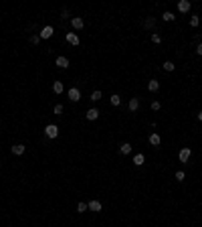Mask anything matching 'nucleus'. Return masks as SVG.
<instances>
[{
	"mask_svg": "<svg viewBox=\"0 0 202 227\" xmlns=\"http://www.w3.org/2000/svg\"><path fill=\"white\" fill-rule=\"evenodd\" d=\"M45 136L47 138H57L59 136V128L55 126V124H49V126L45 128Z\"/></svg>",
	"mask_w": 202,
	"mask_h": 227,
	"instance_id": "1",
	"label": "nucleus"
},
{
	"mask_svg": "<svg viewBox=\"0 0 202 227\" xmlns=\"http://www.w3.org/2000/svg\"><path fill=\"white\" fill-rule=\"evenodd\" d=\"M69 100H71V101H79L81 100V91L77 87H71V89H69Z\"/></svg>",
	"mask_w": 202,
	"mask_h": 227,
	"instance_id": "2",
	"label": "nucleus"
},
{
	"mask_svg": "<svg viewBox=\"0 0 202 227\" xmlns=\"http://www.w3.org/2000/svg\"><path fill=\"white\" fill-rule=\"evenodd\" d=\"M178 158H180V162H188V158H190V148H182V150L178 152Z\"/></svg>",
	"mask_w": 202,
	"mask_h": 227,
	"instance_id": "3",
	"label": "nucleus"
},
{
	"mask_svg": "<svg viewBox=\"0 0 202 227\" xmlns=\"http://www.w3.org/2000/svg\"><path fill=\"white\" fill-rule=\"evenodd\" d=\"M71 24H73V28H77V31H79V28H83V27H85V20L81 18V16H75V18L71 20Z\"/></svg>",
	"mask_w": 202,
	"mask_h": 227,
	"instance_id": "4",
	"label": "nucleus"
},
{
	"mask_svg": "<svg viewBox=\"0 0 202 227\" xmlns=\"http://www.w3.org/2000/svg\"><path fill=\"white\" fill-rule=\"evenodd\" d=\"M55 65H57V67H61V69H67V67H69V59H67V57H57Z\"/></svg>",
	"mask_w": 202,
	"mask_h": 227,
	"instance_id": "5",
	"label": "nucleus"
},
{
	"mask_svg": "<svg viewBox=\"0 0 202 227\" xmlns=\"http://www.w3.org/2000/svg\"><path fill=\"white\" fill-rule=\"evenodd\" d=\"M53 27H45V28H42V31H41V35H38V37H41V39H51V37H53Z\"/></svg>",
	"mask_w": 202,
	"mask_h": 227,
	"instance_id": "6",
	"label": "nucleus"
},
{
	"mask_svg": "<svg viewBox=\"0 0 202 227\" xmlns=\"http://www.w3.org/2000/svg\"><path fill=\"white\" fill-rule=\"evenodd\" d=\"M99 110H97V108H91V110H87V114H85V116H87V120H97V118H99Z\"/></svg>",
	"mask_w": 202,
	"mask_h": 227,
	"instance_id": "7",
	"label": "nucleus"
},
{
	"mask_svg": "<svg viewBox=\"0 0 202 227\" xmlns=\"http://www.w3.org/2000/svg\"><path fill=\"white\" fill-rule=\"evenodd\" d=\"M67 43H69V45H79V37H77L75 35V33H67Z\"/></svg>",
	"mask_w": 202,
	"mask_h": 227,
	"instance_id": "8",
	"label": "nucleus"
},
{
	"mask_svg": "<svg viewBox=\"0 0 202 227\" xmlns=\"http://www.w3.org/2000/svg\"><path fill=\"white\" fill-rule=\"evenodd\" d=\"M178 10L180 12H188L190 10V2H188V0H180L178 2Z\"/></svg>",
	"mask_w": 202,
	"mask_h": 227,
	"instance_id": "9",
	"label": "nucleus"
},
{
	"mask_svg": "<svg viewBox=\"0 0 202 227\" xmlns=\"http://www.w3.org/2000/svg\"><path fill=\"white\" fill-rule=\"evenodd\" d=\"M12 154H16V156L24 154V144H14V146H12Z\"/></svg>",
	"mask_w": 202,
	"mask_h": 227,
	"instance_id": "10",
	"label": "nucleus"
},
{
	"mask_svg": "<svg viewBox=\"0 0 202 227\" xmlns=\"http://www.w3.org/2000/svg\"><path fill=\"white\" fill-rule=\"evenodd\" d=\"M89 209H91V211H101V201L93 199L91 203H89Z\"/></svg>",
	"mask_w": 202,
	"mask_h": 227,
	"instance_id": "11",
	"label": "nucleus"
},
{
	"mask_svg": "<svg viewBox=\"0 0 202 227\" xmlns=\"http://www.w3.org/2000/svg\"><path fill=\"white\" fill-rule=\"evenodd\" d=\"M63 89H65V85H63L61 81H55V83H53V91L57 93V95H59V93H63Z\"/></svg>",
	"mask_w": 202,
	"mask_h": 227,
	"instance_id": "12",
	"label": "nucleus"
},
{
	"mask_svg": "<svg viewBox=\"0 0 202 227\" xmlns=\"http://www.w3.org/2000/svg\"><path fill=\"white\" fill-rule=\"evenodd\" d=\"M148 89H150V91H158V89H160V83H158V81L156 79H150V83H148Z\"/></svg>",
	"mask_w": 202,
	"mask_h": 227,
	"instance_id": "13",
	"label": "nucleus"
},
{
	"mask_svg": "<svg viewBox=\"0 0 202 227\" xmlns=\"http://www.w3.org/2000/svg\"><path fill=\"white\" fill-rule=\"evenodd\" d=\"M127 106H130V110H131V112H135V110L140 108V100H137V97H131Z\"/></svg>",
	"mask_w": 202,
	"mask_h": 227,
	"instance_id": "14",
	"label": "nucleus"
},
{
	"mask_svg": "<svg viewBox=\"0 0 202 227\" xmlns=\"http://www.w3.org/2000/svg\"><path fill=\"white\" fill-rule=\"evenodd\" d=\"M144 162H145V156H144V154H135V156H134V164L135 166H141Z\"/></svg>",
	"mask_w": 202,
	"mask_h": 227,
	"instance_id": "15",
	"label": "nucleus"
},
{
	"mask_svg": "<svg viewBox=\"0 0 202 227\" xmlns=\"http://www.w3.org/2000/svg\"><path fill=\"white\" fill-rule=\"evenodd\" d=\"M119 150H121V154H130V152H131V144H130V142H123Z\"/></svg>",
	"mask_w": 202,
	"mask_h": 227,
	"instance_id": "16",
	"label": "nucleus"
},
{
	"mask_svg": "<svg viewBox=\"0 0 202 227\" xmlns=\"http://www.w3.org/2000/svg\"><path fill=\"white\" fill-rule=\"evenodd\" d=\"M150 144H154V146H160V136H158V134H150Z\"/></svg>",
	"mask_w": 202,
	"mask_h": 227,
	"instance_id": "17",
	"label": "nucleus"
},
{
	"mask_svg": "<svg viewBox=\"0 0 202 227\" xmlns=\"http://www.w3.org/2000/svg\"><path fill=\"white\" fill-rule=\"evenodd\" d=\"M109 101H111V106H119V104H121V97H119L117 93H113V95L109 97Z\"/></svg>",
	"mask_w": 202,
	"mask_h": 227,
	"instance_id": "18",
	"label": "nucleus"
},
{
	"mask_svg": "<svg viewBox=\"0 0 202 227\" xmlns=\"http://www.w3.org/2000/svg\"><path fill=\"white\" fill-rule=\"evenodd\" d=\"M162 69H164V71H174V63H172V61H166L164 65H162Z\"/></svg>",
	"mask_w": 202,
	"mask_h": 227,
	"instance_id": "19",
	"label": "nucleus"
},
{
	"mask_svg": "<svg viewBox=\"0 0 202 227\" xmlns=\"http://www.w3.org/2000/svg\"><path fill=\"white\" fill-rule=\"evenodd\" d=\"M87 209H89V205H87V203H79V205H77V211H79V213H85Z\"/></svg>",
	"mask_w": 202,
	"mask_h": 227,
	"instance_id": "20",
	"label": "nucleus"
},
{
	"mask_svg": "<svg viewBox=\"0 0 202 227\" xmlns=\"http://www.w3.org/2000/svg\"><path fill=\"white\" fill-rule=\"evenodd\" d=\"M200 24V16H192L190 18V27H198Z\"/></svg>",
	"mask_w": 202,
	"mask_h": 227,
	"instance_id": "21",
	"label": "nucleus"
},
{
	"mask_svg": "<svg viewBox=\"0 0 202 227\" xmlns=\"http://www.w3.org/2000/svg\"><path fill=\"white\" fill-rule=\"evenodd\" d=\"M91 100H93V101H99V100H101V91H93V93H91Z\"/></svg>",
	"mask_w": 202,
	"mask_h": 227,
	"instance_id": "22",
	"label": "nucleus"
},
{
	"mask_svg": "<svg viewBox=\"0 0 202 227\" xmlns=\"http://www.w3.org/2000/svg\"><path fill=\"white\" fill-rule=\"evenodd\" d=\"M184 178H186V174H184L182 170H178V173H176V181H180V183H182Z\"/></svg>",
	"mask_w": 202,
	"mask_h": 227,
	"instance_id": "23",
	"label": "nucleus"
},
{
	"mask_svg": "<svg viewBox=\"0 0 202 227\" xmlns=\"http://www.w3.org/2000/svg\"><path fill=\"white\" fill-rule=\"evenodd\" d=\"M55 114H57V116H63V106H61V104L55 106Z\"/></svg>",
	"mask_w": 202,
	"mask_h": 227,
	"instance_id": "24",
	"label": "nucleus"
},
{
	"mask_svg": "<svg viewBox=\"0 0 202 227\" xmlns=\"http://www.w3.org/2000/svg\"><path fill=\"white\" fill-rule=\"evenodd\" d=\"M174 18H176V16L172 14V12H164V20H168V23H170V20H174Z\"/></svg>",
	"mask_w": 202,
	"mask_h": 227,
	"instance_id": "25",
	"label": "nucleus"
},
{
	"mask_svg": "<svg viewBox=\"0 0 202 227\" xmlns=\"http://www.w3.org/2000/svg\"><path fill=\"white\" fill-rule=\"evenodd\" d=\"M152 43H156V45H158V43H162V37L154 33V35H152Z\"/></svg>",
	"mask_w": 202,
	"mask_h": 227,
	"instance_id": "26",
	"label": "nucleus"
},
{
	"mask_svg": "<svg viewBox=\"0 0 202 227\" xmlns=\"http://www.w3.org/2000/svg\"><path fill=\"white\" fill-rule=\"evenodd\" d=\"M31 43H32V45H38V43H41V37H38V35H32L31 37Z\"/></svg>",
	"mask_w": 202,
	"mask_h": 227,
	"instance_id": "27",
	"label": "nucleus"
},
{
	"mask_svg": "<svg viewBox=\"0 0 202 227\" xmlns=\"http://www.w3.org/2000/svg\"><path fill=\"white\" fill-rule=\"evenodd\" d=\"M154 24H156V23H154V18L150 16V18L145 20V27H148V28H154Z\"/></svg>",
	"mask_w": 202,
	"mask_h": 227,
	"instance_id": "28",
	"label": "nucleus"
},
{
	"mask_svg": "<svg viewBox=\"0 0 202 227\" xmlns=\"http://www.w3.org/2000/svg\"><path fill=\"white\" fill-rule=\"evenodd\" d=\"M160 108H162V106H160V101H152V110H154V112H158Z\"/></svg>",
	"mask_w": 202,
	"mask_h": 227,
	"instance_id": "29",
	"label": "nucleus"
},
{
	"mask_svg": "<svg viewBox=\"0 0 202 227\" xmlns=\"http://www.w3.org/2000/svg\"><path fill=\"white\" fill-rule=\"evenodd\" d=\"M196 53H198V55H202V43H200L198 47H196Z\"/></svg>",
	"mask_w": 202,
	"mask_h": 227,
	"instance_id": "30",
	"label": "nucleus"
},
{
	"mask_svg": "<svg viewBox=\"0 0 202 227\" xmlns=\"http://www.w3.org/2000/svg\"><path fill=\"white\" fill-rule=\"evenodd\" d=\"M198 120H200V122H202V112H200V114H198Z\"/></svg>",
	"mask_w": 202,
	"mask_h": 227,
	"instance_id": "31",
	"label": "nucleus"
}]
</instances>
